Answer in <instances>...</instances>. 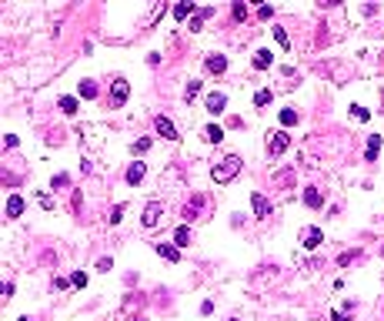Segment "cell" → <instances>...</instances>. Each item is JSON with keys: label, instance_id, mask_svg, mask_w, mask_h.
<instances>
[{"label": "cell", "instance_id": "f546056e", "mask_svg": "<svg viewBox=\"0 0 384 321\" xmlns=\"http://www.w3.org/2000/svg\"><path fill=\"white\" fill-rule=\"evenodd\" d=\"M230 13H234L237 20H244V17H247V7H244V3H234V7H230Z\"/></svg>", "mask_w": 384, "mask_h": 321}, {"label": "cell", "instance_id": "f1b7e54d", "mask_svg": "<svg viewBox=\"0 0 384 321\" xmlns=\"http://www.w3.org/2000/svg\"><path fill=\"white\" fill-rule=\"evenodd\" d=\"M354 258H358V251H344V255L338 258V265H341V268H348V265L354 261Z\"/></svg>", "mask_w": 384, "mask_h": 321}, {"label": "cell", "instance_id": "d590c367", "mask_svg": "<svg viewBox=\"0 0 384 321\" xmlns=\"http://www.w3.org/2000/svg\"><path fill=\"white\" fill-rule=\"evenodd\" d=\"M191 30H194V33H197V30H204V17H200V13L194 17V20H191Z\"/></svg>", "mask_w": 384, "mask_h": 321}, {"label": "cell", "instance_id": "e575fe53", "mask_svg": "<svg viewBox=\"0 0 384 321\" xmlns=\"http://www.w3.org/2000/svg\"><path fill=\"white\" fill-rule=\"evenodd\" d=\"M110 268H114V261H110V258H100V261H97V271H104V275H107Z\"/></svg>", "mask_w": 384, "mask_h": 321}, {"label": "cell", "instance_id": "d6986e66", "mask_svg": "<svg viewBox=\"0 0 384 321\" xmlns=\"http://www.w3.org/2000/svg\"><path fill=\"white\" fill-rule=\"evenodd\" d=\"M80 97L94 100V97H97V84H94V80H80Z\"/></svg>", "mask_w": 384, "mask_h": 321}, {"label": "cell", "instance_id": "8fae6325", "mask_svg": "<svg viewBox=\"0 0 384 321\" xmlns=\"http://www.w3.org/2000/svg\"><path fill=\"white\" fill-rule=\"evenodd\" d=\"M251 64H254V70H264V67H271L274 64V54H271V50H254V57H251Z\"/></svg>", "mask_w": 384, "mask_h": 321}, {"label": "cell", "instance_id": "d6a6232c", "mask_svg": "<svg viewBox=\"0 0 384 321\" xmlns=\"http://www.w3.org/2000/svg\"><path fill=\"white\" fill-rule=\"evenodd\" d=\"M197 90H200V80H191V84H187V100L197 97Z\"/></svg>", "mask_w": 384, "mask_h": 321}, {"label": "cell", "instance_id": "4dcf8cb0", "mask_svg": "<svg viewBox=\"0 0 384 321\" xmlns=\"http://www.w3.org/2000/svg\"><path fill=\"white\" fill-rule=\"evenodd\" d=\"M50 184H54V188H67V184H70V174H57Z\"/></svg>", "mask_w": 384, "mask_h": 321}, {"label": "cell", "instance_id": "8992f818", "mask_svg": "<svg viewBox=\"0 0 384 321\" xmlns=\"http://www.w3.org/2000/svg\"><path fill=\"white\" fill-rule=\"evenodd\" d=\"M291 147V134L287 131H274V137H271V157H281Z\"/></svg>", "mask_w": 384, "mask_h": 321}, {"label": "cell", "instance_id": "9c48e42d", "mask_svg": "<svg viewBox=\"0 0 384 321\" xmlns=\"http://www.w3.org/2000/svg\"><path fill=\"white\" fill-rule=\"evenodd\" d=\"M144 174H147V164H144V161H134L131 167H127V184H131V188H137V184H141L144 181Z\"/></svg>", "mask_w": 384, "mask_h": 321}, {"label": "cell", "instance_id": "7402d4cb", "mask_svg": "<svg viewBox=\"0 0 384 321\" xmlns=\"http://www.w3.org/2000/svg\"><path fill=\"white\" fill-rule=\"evenodd\" d=\"M57 104H60V111H64V114H77V107H80V104H77V97H60Z\"/></svg>", "mask_w": 384, "mask_h": 321}, {"label": "cell", "instance_id": "cb8c5ba5", "mask_svg": "<svg viewBox=\"0 0 384 321\" xmlns=\"http://www.w3.org/2000/svg\"><path fill=\"white\" fill-rule=\"evenodd\" d=\"M281 124H284V127L297 124V111H294V107H284V111H281Z\"/></svg>", "mask_w": 384, "mask_h": 321}, {"label": "cell", "instance_id": "4316f807", "mask_svg": "<svg viewBox=\"0 0 384 321\" xmlns=\"http://www.w3.org/2000/svg\"><path fill=\"white\" fill-rule=\"evenodd\" d=\"M144 151H151V137H141V141L134 144V154H144Z\"/></svg>", "mask_w": 384, "mask_h": 321}, {"label": "cell", "instance_id": "9a60e30c", "mask_svg": "<svg viewBox=\"0 0 384 321\" xmlns=\"http://www.w3.org/2000/svg\"><path fill=\"white\" fill-rule=\"evenodd\" d=\"M200 134H204V141H207V144H220V141H224V127H217V124H207Z\"/></svg>", "mask_w": 384, "mask_h": 321}, {"label": "cell", "instance_id": "ffe728a7", "mask_svg": "<svg viewBox=\"0 0 384 321\" xmlns=\"http://www.w3.org/2000/svg\"><path fill=\"white\" fill-rule=\"evenodd\" d=\"M204 204V198L200 194H194V201H191V208H184V221H194L197 218V208Z\"/></svg>", "mask_w": 384, "mask_h": 321}, {"label": "cell", "instance_id": "277c9868", "mask_svg": "<svg viewBox=\"0 0 384 321\" xmlns=\"http://www.w3.org/2000/svg\"><path fill=\"white\" fill-rule=\"evenodd\" d=\"M204 107H207V114H210V117H217V114H224V111H227V97H224L220 90H214V94H207Z\"/></svg>", "mask_w": 384, "mask_h": 321}, {"label": "cell", "instance_id": "ba28073f", "mask_svg": "<svg viewBox=\"0 0 384 321\" xmlns=\"http://www.w3.org/2000/svg\"><path fill=\"white\" fill-rule=\"evenodd\" d=\"M161 214H164V208H161L157 201H151V204L144 208V218H141V224H144V228H157V221H161Z\"/></svg>", "mask_w": 384, "mask_h": 321}, {"label": "cell", "instance_id": "484cf974", "mask_svg": "<svg viewBox=\"0 0 384 321\" xmlns=\"http://www.w3.org/2000/svg\"><path fill=\"white\" fill-rule=\"evenodd\" d=\"M70 285H74V288H87V275H84V271H74V275H70Z\"/></svg>", "mask_w": 384, "mask_h": 321}, {"label": "cell", "instance_id": "d4e9b609", "mask_svg": "<svg viewBox=\"0 0 384 321\" xmlns=\"http://www.w3.org/2000/svg\"><path fill=\"white\" fill-rule=\"evenodd\" d=\"M274 40L284 47V50H291V40H287V30H284V27H274Z\"/></svg>", "mask_w": 384, "mask_h": 321}, {"label": "cell", "instance_id": "8d00e7d4", "mask_svg": "<svg viewBox=\"0 0 384 321\" xmlns=\"http://www.w3.org/2000/svg\"><path fill=\"white\" fill-rule=\"evenodd\" d=\"M331 321H351V318H348L344 311H331Z\"/></svg>", "mask_w": 384, "mask_h": 321}, {"label": "cell", "instance_id": "83f0119b", "mask_svg": "<svg viewBox=\"0 0 384 321\" xmlns=\"http://www.w3.org/2000/svg\"><path fill=\"white\" fill-rule=\"evenodd\" d=\"M124 211H127V208H124V204H117V208L110 211V224H121V218H124Z\"/></svg>", "mask_w": 384, "mask_h": 321}, {"label": "cell", "instance_id": "4fadbf2b", "mask_svg": "<svg viewBox=\"0 0 384 321\" xmlns=\"http://www.w3.org/2000/svg\"><path fill=\"white\" fill-rule=\"evenodd\" d=\"M20 214H23V198L20 194H10V198H7V218L13 221V218H20Z\"/></svg>", "mask_w": 384, "mask_h": 321}, {"label": "cell", "instance_id": "3957f363", "mask_svg": "<svg viewBox=\"0 0 384 321\" xmlns=\"http://www.w3.org/2000/svg\"><path fill=\"white\" fill-rule=\"evenodd\" d=\"M301 244H304L307 251H314V248H321V244H324V234H321V228H314V224H307V228H301Z\"/></svg>", "mask_w": 384, "mask_h": 321}, {"label": "cell", "instance_id": "7a4b0ae2", "mask_svg": "<svg viewBox=\"0 0 384 321\" xmlns=\"http://www.w3.org/2000/svg\"><path fill=\"white\" fill-rule=\"evenodd\" d=\"M127 97H131V84H127L124 77H117L114 84H110V107H124Z\"/></svg>", "mask_w": 384, "mask_h": 321}, {"label": "cell", "instance_id": "7c38bea8", "mask_svg": "<svg viewBox=\"0 0 384 321\" xmlns=\"http://www.w3.org/2000/svg\"><path fill=\"white\" fill-rule=\"evenodd\" d=\"M204 67H207L210 74H224V70H227V57H224V54H210L207 60H204Z\"/></svg>", "mask_w": 384, "mask_h": 321}, {"label": "cell", "instance_id": "74e56055", "mask_svg": "<svg viewBox=\"0 0 384 321\" xmlns=\"http://www.w3.org/2000/svg\"><path fill=\"white\" fill-rule=\"evenodd\" d=\"M227 321H241V318H227Z\"/></svg>", "mask_w": 384, "mask_h": 321}, {"label": "cell", "instance_id": "1f68e13d", "mask_svg": "<svg viewBox=\"0 0 384 321\" xmlns=\"http://www.w3.org/2000/svg\"><path fill=\"white\" fill-rule=\"evenodd\" d=\"M37 201H40V208H44V211L54 208V198H50V194H37Z\"/></svg>", "mask_w": 384, "mask_h": 321}, {"label": "cell", "instance_id": "603a6c76", "mask_svg": "<svg viewBox=\"0 0 384 321\" xmlns=\"http://www.w3.org/2000/svg\"><path fill=\"white\" fill-rule=\"evenodd\" d=\"M351 117H354V121H368V117H371V111H368V107H361V104H351Z\"/></svg>", "mask_w": 384, "mask_h": 321}, {"label": "cell", "instance_id": "30bf717a", "mask_svg": "<svg viewBox=\"0 0 384 321\" xmlns=\"http://www.w3.org/2000/svg\"><path fill=\"white\" fill-rule=\"evenodd\" d=\"M251 208H254V218H267V214H271V201L254 191V194H251Z\"/></svg>", "mask_w": 384, "mask_h": 321}, {"label": "cell", "instance_id": "5bb4252c", "mask_svg": "<svg viewBox=\"0 0 384 321\" xmlns=\"http://www.w3.org/2000/svg\"><path fill=\"white\" fill-rule=\"evenodd\" d=\"M378 154H381V134H371V137H368V147H364V157H368V161H378Z\"/></svg>", "mask_w": 384, "mask_h": 321}, {"label": "cell", "instance_id": "f35d334b", "mask_svg": "<svg viewBox=\"0 0 384 321\" xmlns=\"http://www.w3.org/2000/svg\"><path fill=\"white\" fill-rule=\"evenodd\" d=\"M134 321H144V318H134Z\"/></svg>", "mask_w": 384, "mask_h": 321}, {"label": "cell", "instance_id": "836d02e7", "mask_svg": "<svg viewBox=\"0 0 384 321\" xmlns=\"http://www.w3.org/2000/svg\"><path fill=\"white\" fill-rule=\"evenodd\" d=\"M257 17H261V20H271V17H274V7H257Z\"/></svg>", "mask_w": 384, "mask_h": 321}, {"label": "cell", "instance_id": "5b68a950", "mask_svg": "<svg viewBox=\"0 0 384 321\" xmlns=\"http://www.w3.org/2000/svg\"><path fill=\"white\" fill-rule=\"evenodd\" d=\"M154 127H157V134H161V137H167V141H177V137H181V134H177V127H174V121H171V117H164V114H157Z\"/></svg>", "mask_w": 384, "mask_h": 321}, {"label": "cell", "instance_id": "2e32d148", "mask_svg": "<svg viewBox=\"0 0 384 321\" xmlns=\"http://www.w3.org/2000/svg\"><path fill=\"white\" fill-rule=\"evenodd\" d=\"M174 17H177V20H187V17L194 20V17H197V7H194V3H177V7H174Z\"/></svg>", "mask_w": 384, "mask_h": 321}, {"label": "cell", "instance_id": "ab89813d", "mask_svg": "<svg viewBox=\"0 0 384 321\" xmlns=\"http://www.w3.org/2000/svg\"><path fill=\"white\" fill-rule=\"evenodd\" d=\"M23 321H30V318H23Z\"/></svg>", "mask_w": 384, "mask_h": 321}, {"label": "cell", "instance_id": "e0dca14e", "mask_svg": "<svg viewBox=\"0 0 384 321\" xmlns=\"http://www.w3.org/2000/svg\"><path fill=\"white\" fill-rule=\"evenodd\" d=\"M304 204L307 208H321V204H324V194H321L318 188H307L304 191Z\"/></svg>", "mask_w": 384, "mask_h": 321}, {"label": "cell", "instance_id": "6da1fadb", "mask_svg": "<svg viewBox=\"0 0 384 321\" xmlns=\"http://www.w3.org/2000/svg\"><path fill=\"white\" fill-rule=\"evenodd\" d=\"M237 171H241V157L227 154L224 161H217V164L210 167V177H214V184H230L237 177Z\"/></svg>", "mask_w": 384, "mask_h": 321}, {"label": "cell", "instance_id": "44dd1931", "mask_svg": "<svg viewBox=\"0 0 384 321\" xmlns=\"http://www.w3.org/2000/svg\"><path fill=\"white\" fill-rule=\"evenodd\" d=\"M271 100H274V94H271V90H257V94H254V107H261V111H264Z\"/></svg>", "mask_w": 384, "mask_h": 321}, {"label": "cell", "instance_id": "52a82bcc", "mask_svg": "<svg viewBox=\"0 0 384 321\" xmlns=\"http://www.w3.org/2000/svg\"><path fill=\"white\" fill-rule=\"evenodd\" d=\"M154 251L164 258V261H171V265H177L181 261V248L177 244H164V241H154Z\"/></svg>", "mask_w": 384, "mask_h": 321}, {"label": "cell", "instance_id": "ac0fdd59", "mask_svg": "<svg viewBox=\"0 0 384 321\" xmlns=\"http://www.w3.org/2000/svg\"><path fill=\"white\" fill-rule=\"evenodd\" d=\"M191 241H194V234H191V228H177V231H174V244H177V248H187Z\"/></svg>", "mask_w": 384, "mask_h": 321}]
</instances>
